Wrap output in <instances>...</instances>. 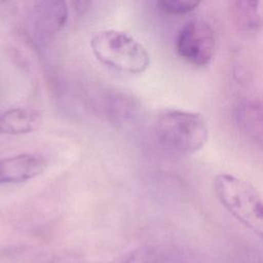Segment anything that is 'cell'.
Returning a JSON list of instances; mask_svg holds the SVG:
<instances>
[{
	"label": "cell",
	"mask_w": 263,
	"mask_h": 263,
	"mask_svg": "<svg viewBox=\"0 0 263 263\" xmlns=\"http://www.w3.org/2000/svg\"><path fill=\"white\" fill-rule=\"evenodd\" d=\"M154 134L164 149L180 155L197 152L209 137L206 122L200 114L179 109L160 111L154 121Z\"/></svg>",
	"instance_id": "obj_1"
},
{
	"label": "cell",
	"mask_w": 263,
	"mask_h": 263,
	"mask_svg": "<svg viewBox=\"0 0 263 263\" xmlns=\"http://www.w3.org/2000/svg\"><path fill=\"white\" fill-rule=\"evenodd\" d=\"M90 49L103 65L125 74H141L150 65L147 49L126 32L107 29L90 38Z\"/></svg>",
	"instance_id": "obj_2"
},
{
	"label": "cell",
	"mask_w": 263,
	"mask_h": 263,
	"mask_svg": "<svg viewBox=\"0 0 263 263\" xmlns=\"http://www.w3.org/2000/svg\"><path fill=\"white\" fill-rule=\"evenodd\" d=\"M214 191L236 220L263 239V197L251 184L230 174H219Z\"/></svg>",
	"instance_id": "obj_3"
},
{
	"label": "cell",
	"mask_w": 263,
	"mask_h": 263,
	"mask_svg": "<svg viewBox=\"0 0 263 263\" xmlns=\"http://www.w3.org/2000/svg\"><path fill=\"white\" fill-rule=\"evenodd\" d=\"M69 7L65 1H36L25 10L24 26L30 39L39 46H46L65 28Z\"/></svg>",
	"instance_id": "obj_4"
},
{
	"label": "cell",
	"mask_w": 263,
	"mask_h": 263,
	"mask_svg": "<svg viewBox=\"0 0 263 263\" xmlns=\"http://www.w3.org/2000/svg\"><path fill=\"white\" fill-rule=\"evenodd\" d=\"M216 43V32L212 24L202 18H193L180 29L176 49L187 63L204 67L211 63L215 54Z\"/></svg>",
	"instance_id": "obj_5"
},
{
	"label": "cell",
	"mask_w": 263,
	"mask_h": 263,
	"mask_svg": "<svg viewBox=\"0 0 263 263\" xmlns=\"http://www.w3.org/2000/svg\"><path fill=\"white\" fill-rule=\"evenodd\" d=\"M47 165L38 153H20L0 158V185L27 182L41 175Z\"/></svg>",
	"instance_id": "obj_6"
},
{
	"label": "cell",
	"mask_w": 263,
	"mask_h": 263,
	"mask_svg": "<svg viewBox=\"0 0 263 263\" xmlns=\"http://www.w3.org/2000/svg\"><path fill=\"white\" fill-rule=\"evenodd\" d=\"M233 117L240 133L263 151V97L240 100L234 108Z\"/></svg>",
	"instance_id": "obj_7"
},
{
	"label": "cell",
	"mask_w": 263,
	"mask_h": 263,
	"mask_svg": "<svg viewBox=\"0 0 263 263\" xmlns=\"http://www.w3.org/2000/svg\"><path fill=\"white\" fill-rule=\"evenodd\" d=\"M95 100L100 112L114 124L129 122L137 113L138 107L134 98L120 91H103Z\"/></svg>",
	"instance_id": "obj_8"
},
{
	"label": "cell",
	"mask_w": 263,
	"mask_h": 263,
	"mask_svg": "<svg viewBox=\"0 0 263 263\" xmlns=\"http://www.w3.org/2000/svg\"><path fill=\"white\" fill-rule=\"evenodd\" d=\"M41 123L39 111L29 107H13L0 113V135L21 136L35 130Z\"/></svg>",
	"instance_id": "obj_9"
},
{
	"label": "cell",
	"mask_w": 263,
	"mask_h": 263,
	"mask_svg": "<svg viewBox=\"0 0 263 263\" xmlns=\"http://www.w3.org/2000/svg\"><path fill=\"white\" fill-rule=\"evenodd\" d=\"M261 2L235 1L232 3L233 15L236 23L247 31L256 30L261 24Z\"/></svg>",
	"instance_id": "obj_10"
},
{
	"label": "cell",
	"mask_w": 263,
	"mask_h": 263,
	"mask_svg": "<svg viewBox=\"0 0 263 263\" xmlns=\"http://www.w3.org/2000/svg\"><path fill=\"white\" fill-rule=\"evenodd\" d=\"M200 2H189L181 0H161L156 2L157 8L166 14L182 15L187 14L195 10Z\"/></svg>",
	"instance_id": "obj_11"
},
{
	"label": "cell",
	"mask_w": 263,
	"mask_h": 263,
	"mask_svg": "<svg viewBox=\"0 0 263 263\" xmlns=\"http://www.w3.org/2000/svg\"><path fill=\"white\" fill-rule=\"evenodd\" d=\"M123 263H157V254L153 248L142 247L129 254Z\"/></svg>",
	"instance_id": "obj_12"
}]
</instances>
